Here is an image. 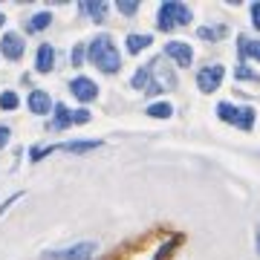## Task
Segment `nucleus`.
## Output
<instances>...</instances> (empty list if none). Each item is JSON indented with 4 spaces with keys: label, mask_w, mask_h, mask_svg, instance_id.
Listing matches in <instances>:
<instances>
[{
    "label": "nucleus",
    "mask_w": 260,
    "mask_h": 260,
    "mask_svg": "<svg viewBox=\"0 0 260 260\" xmlns=\"http://www.w3.org/2000/svg\"><path fill=\"white\" fill-rule=\"evenodd\" d=\"M9 127H0V148H3V145H6V142H9Z\"/></svg>",
    "instance_id": "cd10ccee"
},
{
    "label": "nucleus",
    "mask_w": 260,
    "mask_h": 260,
    "mask_svg": "<svg viewBox=\"0 0 260 260\" xmlns=\"http://www.w3.org/2000/svg\"><path fill=\"white\" fill-rule=\"evenodd\" d=\"M237 78H240V81H243V78H246V81H257V73H251L246 64H240V67H237Z\"/></svg>",
    "instance_id": "5701e85b"
},
{
    "label": "nucleus",
    "mask_w": 260,
    "mask_h": 260,
    "mask_svg": "<svg viewBox=\"0 0 260 260\" xmlns=\"http://www.w3.org/2000/svg\"><path fill=\"white\" fill-rule=\"evenodd\" d=\"M49 150H52V148H47V150H44V148H32V150H29V159H32V162H38V159L47 156Z\"/></svg>",
    "instance_id": "b1692460"
},
{
    "label": "nucleus",
    "mask_w": 260,
    "mask_h": 260,
    "mask_svg": "<svg viewBox=\"0 0 260 260\" xmlns=\"http://www.w3.org/2000/svg\"><path fill=\"white\" fill-rule=\"evenodd\" d=\"M0 107H3V110H15V107H18V95L12 93V90L0 93Z\"/></svg>",
    "instance_id": "aec40b11"
},
{
    "label": "nucleus",
    "mask_w": 260,
    "mask_h": 260,
    "mask_svg": "<svg viewBox=\"0 0 260 260\" xmlns=\"http://www.w3.org/2000/svg\"><path fill=\"white\" fill-rule=\"evenodd\" d=\"M237 47H240V55L243 58H257V61H260V41H251V38L240 35Z\"/></svg>",
    "instance_id": "9d476101"
},
{
    "label": "nucleus",
    "mask_w": 260,
    "mask_h": 260,
    "mask_svg": "<svg viewBox=\"0 0 260 260\" xmlns=\"http://www.w3.org/2000/svg\"><path fill=\"white\" fill-rule=\"evenodd\" d=\"M95 254V243L93 240H84V243H75L70 249H61V251H52L47 254L49 260H90Z\"/></svg>",
    "instance_id": "7ed1b4c3"
},
{
    "label": "nucleus",
    "mask_w": 260,
    "mask_h": 260,
    "mask_svg": "<svg viewBox=\"0 0 260 260\" xmlns=\"http://www.w3.org/2000/svg\"><path fill=\"white\" fill-rule=\"evenodd\" d=\"M136 9H139V3H136V0H119V12L121 15H136Z\"/></svg>",
    "instance_id": "4be33fe9"
},
{
    "label": "nucleus",
    "mask_w": 260,
    "mask_h": 260,
    "mask_svg": "<svg viewBox=\"0 0 260 260\" xmlns=\"http://www.w3.org/2000/svg\"><path fill=\"white\" fill-rule=\"evenodd\" d=\"M251 23L254 29H260V3H251Z\"/></svg>",
    "instance_id": "393cba45"
},
{
    "label": "nucleus",
    "mask_w": 260,
    "mask_h": 260,
    "mask_svg": "<svg viewBox=\"0 0 260 260\" xmlns=\"http://www.w3.org/2000/svg\"><path fill=\"white\" fill-rule=\"evenodd\" d=\"M3 20H6V18H3V12H0V26H3Z\"/></svg>",
    "instance_id": "c85d7f7f"
},
{
    "label": "nucleus",
    "mask_w": 260,
    "mask_h": 260,
    "mask_svg": "<svg viewBox=\"0 0 260 260\" xmlns=\"http://www.w3.org/2000/svg\"><path fill=\"white\" fill-rule=\"evenodd\" d=\"M49 23H52V15L49 12H38L35 18L29 20V32H44Z\"/></svg>",
    "instance_id": "f3484780"
},
{
    "label": "nucleus",
    "mask_w": 260,
    "mask_h": 260,
    "mask_svg": "<svg viewBox=\"0 0 260 260\" xmlns=\"http://www.w3.org/2000/svg\"><path fill=\"white\" fill-rule=\"evenodd\" d=\"M150 44H153V38H150V35H127V52H130V55L142 52V49L150 47Z\"/></svg>",
    "instance_id": "f8f14e48"
},
{
    "label": "nucleus",
    "mask_w": 260,
    "mask_h": 260,
    "mask_svg": "<svg viewBox=\"0 0 260 260\" xmlns=\"http://www.w3.org/2000/svg\"><path fill=\"white\" fill-rule=\"evenodd\" d=\"M99 145H102L99 139H75V142H67L64 150H70V153H84V150H93Z\"/></svg>",
    "instance_id": "ddd939ff"
},
{
    "label": "nucleus",
    "mask_w": 260,
    "mask_h": 260,
    "mask_svg": "<svg viewBox=\"0 0 260 260\" xmlns=\"http://www.w3.org/2000/svg\"><path fill=\"white\" fill-rule=\"evenodd\" d=\"M225 35H229V26H223V23H211V26H200V38H205V41H223Z\"/></svg>",
    "instance_id": "9b49d317"
},
{
    "label": "nucleus",
    "mask_w": 260,
    "mask_h": 260,
    "mask_svg": "<svg viewBox=\"0 0 260 260\" xmlns=\"http://www.w3.org/2000/svg\"><path fill=\"white\" fill-rule=\"evenodd\" d=\"M73 121H75V124H84V121H90V113H87V110H75L73 113Z\"/></svg>",
    "instance_id": "a878e982"
},
{
    "label": "nucleus",
    "mask_w": 260,
    "mask_h": 260,
    "mask_svg": "<svg viewBox=\"0 0 260 260\" xmlns=\"http://www.w3.org/2000/svg\"><path fill=\"white\" fill-rule=\"evenodd\" d=\"M84 12H87V15L95 20V23H102V20L107 18V6H104V3H99V0H90V3H84Z\"/></svg>",
    "instance_id": "4468645a"
},
{
    "label": "nucleus",
    "mask_w": 260,
    "mask_h": 260,
    "mask_svg": "<svg viewBox=\"0 0 260 260\" xmlns=\"http://www.w3.org/2000/svg\"><path fill=\"white\" fill-rule=\"evenodd\" d=\"M70 90L75 93L78 102H93L95 95H99V87H95L90 78H73V81H70Z\"/></svg>",
    "instance_id": "0eeeda50"
},
{
    "label": "nucleus",
    "mask_w": 260,
    "mask_h": 260,
    "mask_svg": "<svg viewBox=\"0 0 260 260\" xmlns=\"http://www.w3.org/2000/svg\"><path fill=\"white\" fill-rule=\"evenodd\" d=\"M90 61H93L102 73H119L121 58L113 47V38L110 35H95V41L90 44Z\"/></svg>",
    "instance_id": "f257e3e1"
},
{
    "label": "nucleus",
    "mask_w": 260,
    "mask_h": 260,
    "mask_svg": "<svg viewBox=\"0 0 260 260\" xmlns=\"http://www.w3.org/2000/svg\"><path fill=\"white\" fill-rule=\"evenodd\" d=\"M55 64V49L49 47V44H41L38 47V55H35V70L38 73H49Z\"/></svg>",
    "instance_id": "6e6552de"
},
{
    "label": "nucleus",
    "mask_w": 260,
    "mask_h": 260,
    "mask_svg": "<svg viewBox=\"0 0 260 260\" xmlns=\"http://www.w3.org/2000/svg\"><path fill=\"white\" fill-rule=\"evenodd\" d=\"M237 127H243V130H251V127H254V110H251V107H243V110H240Z\"/></svg>",
    "instance_id": "6ab92c4d"
},
{
    "label": "nucleus",
    "mask_w": 260,
    "mask_h": 260,
    "mask_svg": "<svg viewBox=\"0 0 260 260\" xmlns=\"http://www.w3.org/2000/svg\"><path fill=\"white\" fill-rule=\"evenodd\" d=\"M81 61H84V47L78 44V47L73 49V64H75V67H81Z\"/></svg>",
    "instance_id": "bb28decb"
},
{
    "label": "nucleus",
    "mask_w": 260,
    "mask_h": 260,
    "mask_svg": "<svg viewBox=\"0 0 260 260\" xmlns=\"http://www.w3.org/2000/svg\"><path fill=\"white\" fill-rule=\"evenodd\" d=\"M0 49H3V55L9 58V61H18L23 55V38L18 32H6L3 41H0Z\"/></svg>",
    "instance_id": "423d86ee"
},
{
    "label": "nucleus",
    "mask_w": 260,
    "mask_h": 260,
    "mask_svg": "<svg viewBox=\"0 0 260 260\" xmlns=\"http://www.w3.org/2000/svg\"><path fill=\"white\" fill-rule=\"evenodd\" d=\"M29 110L38 113V116H44V113L52 110V102H49V95L44 90H35V93H29Z\"/></svg>",
    "instance_id": "1a4fd4ad"
},
{
    "label": "nucleus",
    "mask_w": 260,
    "mask_h": 260,
    "mask_svg": "<svg viewBox=\"0 0 260 260\" xmlns=\"http://www.w3.org/2000/svg\"><path fill=\"white\" fill-rule=\"evenodd\" d=\"M217 116L223 121H232V124H237V119H240V110L237 107H232V104H217Z\"/></svg>",
    "instance_id": "a211bd4d"
},
{
    "label": "nucleus",
    "mask_w": 260,
    "mask_h": 260,
    "mask_svg": "<svg viewBox=\"0 0 260 260\" xmlns=\"http://www.w3.org/2000/svg\"><path fill=\"white\" fill-rule=\"evenodd\" d=\"M73 124V113L67 110L64 104H58L55 107V121H52V127L55 130H64V127H70Z\"/></svg>",
    "instance_id": "2eb2a0df"
},
{
    "label": "nucleus",
    "mask_w": 260,
    "mask_h": 260,
    "mask_svg": "<svg viewBox=\"0 0 260 260\" xmlns=\"http://www.w3.org/2000/svg\"><path fill=\"white\" fill-rule=\"evenodd\" d=\"M165 55L171 58V61H177L179 67H191V61H194L191 47H188V44H182V41H171V44L165 47Z\"/></svg>",
    "instance_id": "39448f33"
},
{
    "label": "nucleus",
    "mask_w": 260,
    "mask_h": 260,
    "mask_svg": "<svg viewBox=\"0 0 260 260\" xmlns=\"http://www.w3.org/2000/svg\"><path fill=\"white\" fill-rule=\"evenodd\" d=\"M257 254H260V237H257Z\"/></svg>",
    "instance_id": "c756f323"
},
{
    "label": "nucleus",
    "mask_w": 260,
    "mask_h": 260,
    "mask_svg": "<svg viewBox=\"0 0 260 260\" xmlns=\"http://www.w3.org/2000/svg\"><path fill=\"white\" fill-rule=\"evenodd\" d=\"M223 67L220 64H208V67H203L200 73H197V87L203 90V93H214L220 84H223Z\"/></svg>",
    "instance_id": "20e7f679"
},
{
    "label": "nucleus",
    "mask_w": 260,
    "mask_h": 260,
    "mask_svg": "<svg viewBox=\"0 0 260 260\" xmlns=\"http://www.w3.org/2000/svg\"><path fill=\"white\" fill-rule=\"evenodd\" d=\"M148 78H150V67H142V70H136V75H133V87H145L148 84Z\"/></svg>",
    "instance_id": "412c9836"
},
{
    "label": "nucleus",
    "mask_w": 260,
    "mask_h": 260,
    "mask_svg": "<svg viewBox=\"0 0 260 260\" xmlns=\"http://www.w3.org/2000/svg\"><path fill=\"white\" fill-rule=\"evenodd\" d=\"M171 113H174V107H171V104H168V102H156V104H148V116H150V119H168Z\"/></svg>",
    "instance_id": "dca6fc26"
},
{
    "label": "nucleus",
    "mask_w": 260,
    "mask_h": 260,
    "mask_svg": "<svg viewBox=\"0 0 260 260\" xmlns=\"http://www.w3.org/2000/svg\"><path fill=\"white\" fill-rule=\"evenodd\" d=\"M191 23V9H188L185 3H174V0H168L159 6V29H174V26H188Z\"/></svg>",
    "instance_id": "f03ea898"
}]
</instances>
